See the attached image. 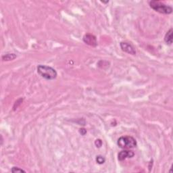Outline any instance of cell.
Instances as JSON below:
<instances>
[{
    "label": "cell",
    "instance_id": "obj_4",
    "mask_svg": "<svg viewBox=\"0 0 173 173\" xmlns=\"http://www.w3.org/2000/svg\"><path fill=\"white\" fill-rule=\"evenodd\" d=\"M83 41L87 45L92 47H96L97 45V41L96 37L92 34H86L83 37Z\"/></svg>",
    "mask_w": 173,
    "mask_h": 173
},
{
    "label": "cell",
    "instance_id": "obj_11",
    "mask_svg": "<svg viewBox=\"0 0 173 173\" xmlns=\"http://www.w3.org/2000/svg\"><path fill=\"white\" fill-rule=\"evenodd\" d=\"M95 144H96V147H100L102 146V141L101 139H97L96 141H95Z\"/></svg>",
    "mask_w": 173,
    "mask_h": 173
},
{
    "label": "cell",
    "instance_id": "obj_10",
    "mask_svg": "<svg viewBox=\"0 0 173 173\" xmlns=\"http://www.w3.org/2000/svg\"><path fill=\"white\" fill-rule=\"evenodd\" d=\"M11 172H26V171H24V170L20 168H18V167H13L11 169Z\"/></svg>",
    "mask_w": 173,
    "mask_h": 173
},
{
    "label": "cell",
    "instance_id": "obj_3",
    "mask_svg": "<svg viewBox=\"0 0 173 173\" xmlns=\"http://www.w3.org/2000/svg\"><path fill=\"white\" fill-rule=\"evenodd\" d=\"M117 145L122 149H132L137 146V141L133 137L124 136L120 137L118 139Z\"/></svg>",
    "mask_w": 173,
    "mask_h": 173
},
{
    "label": "cell",
    "instance_id": "obj_1",
    "mask_svg": "<svg viewBox=\"0 0 173 173\" xmlns=\"http://www.w3.org/2000/svg\"><path fill=\"white\" fill-rule=\"evenodd\" d=\"M37 70L40 76L47 80H53L58 76L57 72L55 69L48 66L39 65Z\"/></svg>",
    "mask_w": 173,
    "mask_h": 173
},
{
    "label": "cell",
    "instance_id": "obj_8",
    "mask_svg": "<svg viewBox=\"0 0 173 173\" xmlns=\"http://www.w3.org/2000/svg\"><path fill=\"white\" fill-rule=\"evenodd\" d=\"M16 55L14 53H7L4 56H2V60L3 61H10L13 60L15 58H16Z\"/></svg>",
    "mask_w": 173,
    "mask_h": 173
},
{
    "label": "cell",
    "instance_id": "obj_2",
    "mask_svg": "<svg viewBox=\"0 0 173 173\" xmlns=\"http://www.w3.org/2000/svg\"><path fill=\"white\" fill-rule=\"evenodd\" d=\"M149 4L153 10L159 12L160 14H170L172 12V7L166 5L160 1H150L149 2Z\"/></svg>",
    "mask_w": 173,
    "mask_h": 173
},
{
    "label": "cell",
    "instance_id": "obj_6",
    "mask_svg": "<svg viewBox=\"0 0 173 173\" xmlns=\"http://www.w3.org/2000/svg\"><path fill=\"white\" fill-rule=\"evenodd\" d=\"M135 156V153L132 151H129V150H122L121 151V152H119L118 154V159L120 161H123L125 159L127 158H133V157Z\"/></svg>",
    "mask_w": 173,
    "mask_h": 173
},
{
    "label": "cell",
    "instance_id": "obj_9",
    "mask_svg": "<svg viewBox=\"0 0 173 173\" xmlns=\"http://www.w3.org/2000/svg\"><path fill=\"white\" fill-rule=\"evenodd\" d=\"M105 161H106V159L103 156H97L96 162L98 164H102L105 162Z\"/></svg>",
    "mask_w": 173,
    "mask_h": 173
},
{
    "label": "cell",
    "instance_id": "obj_12",
    "mask_svg": "<svg viewBox=\"0 0 173 173\" xmlns=\"http://www.w3.org/2000/svg\"><path fill=\"white\" fill-rule=\"evenodd\" d=\"M79 131H80V133L83 135H85V133H87V131L85 129H84V128H81Z\"/></svg>",
    "mask_w": 173,
    "mask_h": 173
},
{
    "label": "cell",
    "instance_id": "obj_5",
    "mask_svg": "<svg viewBox=\"0 0 173 173\" xmlns=\"http://www.w3.org/2000/svg\"><path fill=\"white\" fill-rule=\"evenodd\" d=\"M121 48L123 52L129 53L131 55H135L136 54V51H135V48L131 44L128 43L127 42H121L120 43Z\"/></svg>",
    "mask_w": 173,
    "mask_h": 173
},
{
    "label": "cell",
    "instance_id": "obj_7",
    "mask_svg": "<svg viewBox=\"0 0 173 173\" xmlns=\"http://www.w3.org/2000/svg\"><path fill=\"white\" fill-rule=\"evenodd\" d=\"M172 33H173L172 29H171L167 33H166V35L164 37V41L166 44L171 45L172 43Z\"/></svg>",
    "mask_w": 173,
    "mask_h": 173
}]
</instances>
